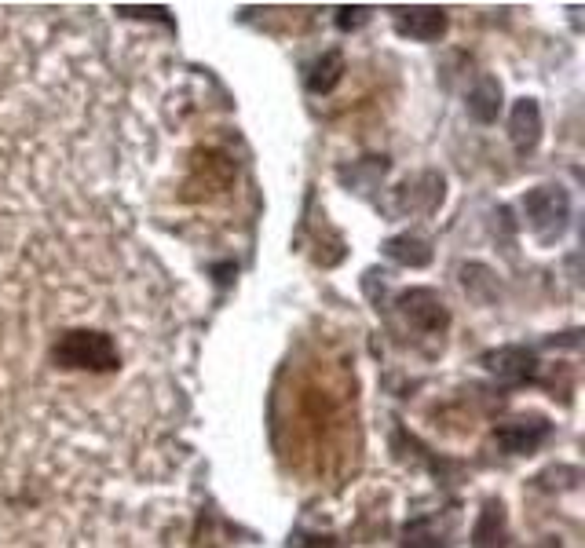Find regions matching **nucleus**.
Masks as SVG:
<instances>
[{
  "mask_svg": "<svg viewBox=\"0 0 585 548\" xmlns=\"http://www.w3.org/2000/svg\"><path fill=\"white\" fill-rule=\"evenodd\" d=\"M549 435H553V424L545 421V417H516V421H505L494 428V446H498L501 454L523 457L542 450L549 443Z\"/></svg>",
  "mask_w": 585,
  "mask_h": 548,
  "instance_id": "obj_4",
  "label": "nucleus"
},
{
  "mask_svg": "<svg viewBox=\"0 0 585 548\" xmlns=\"http://www.w3.org/2000/svg\"><path fill=\"white\" fill-rule=\"evenodd\" d=\"M399 315L406 318V326L417 329V333H425V337H439V333H447L450 329L447 304L439 300L436 289H425V285L399 293Z\"/></svg>",
  "mask_w": 585,
  "mask_h": 548,
  "instance_id": "obj_3",
  "label": "nucleus"
},
{
  "mask_svg": "<svg viewBox=\"0 0 585 548\" xmlns=\"http://www.w3.org/2000/svg\"><path fill=\"white\" fill-rule=\"evenodd\" d=\"M384 256L395 260L399 267H428L432 264V245L425 238H417V234H395L388 242L381 245Z\"/></svg>",
  "mask_w": 585,
  "mask_h": 548,
  "instance_id": "obj_11",
  "label": "nucleus"
},
{
  "mask_svg": "<svg viewBox=\"0 0 585 548\" xmlns=\"http://www.w3.org/2000/svg\"><path fill=\"white\" fill-rule=\"evenodd\" d=\"M483 366H487L498 380H505V384H523V380H531L534 373H538V355L520 348V344H509V348L487 351V355H483Z\"/></svg>",
  "mask_w": 585,
  "mask_h": 548,
  "instance_id": "obj_6",
  "label": "nucleus"
},
{
  "mask_svg": "<svg viewBox=\"0 0 585 548\" xmlns=\"http://www.w3.org/2000/svg\"><path fill=\"white\" fill-rule=\"evenodd\" d=\"M341 77H344V55H341V48H330V52H322L319 59L308 66L304 85H308L311 95H330L333 88L341 85Z\"/></svg>",
  "mask_w": 585,
  "mask_h": 548,
  "instance_id": "obj_10",
  "label": "nucleus"
},
{
  "mask_svg": "<svg viewBox=\"0 0 585 548\" xmlns=\"http://www.w3.org/2000/svg\"><path fill=\"white\" fill-rule=\"evenodd\" d=\"M447 11L436 4H414V8H395V30L410 41H439L447 33Z\"/></svg>",
  "mask_w": 585,
  "mask_h": 548,
  "instance_id": "obj_5",
  "label": "nucleus"
},
{
  "mask_svg": "<svg viewBox=\"0 0 585 548\" xmlns=\"http://www.w3.org/2000/svg\"><path fill=\"white\" fill-rule=\"evenodd\" d=\"M472 548H509V512L501 497H487L472 527Z\"/></svg>",
  "mask_w": 585,
  "mask_h": 548,
  "instance_id": "obj_7",
  "label": "nucleus"
},
{
  "mask_svg": "<svg viewBox=\"0 0 585 548\" xmlns=\"http://www.w3.org/2000/svg\"><path fill=\"white\" fill-rule=\"evenodd\" d=\"M52 362L59 369H92V373H110L121 366L117 344L99 333V329H70L52 344Z\"/></svg>",
  "mask_w": 585,
  "mask_h": 548,
  "instance_id": "obj_1",
  "label": "nucleus"
},
{
  "mask_svg": "<svg viewBox=\"0 0 585 548\" xmlns=\"http://www.w3.org/2000/svg\"><path fill=\"white\" fill-rule=\"evenodd\" d=\"M403 548H447V538L432 516H417L403 527Z\"/></svg>",
  "mask_w": 585,
  "mask_h": 548,
  "instance_id": "obj_12",
  "label": "nucleus"
},
{
  "mask_svg": "<svg viewBox=\"0 0 585 548\" xmlns=\"http://www.w3.org/2000/svg\"><path fill=\"white\" fill-rule=\"evenodd\" d=\"M523 216H527V227L538 242L556 245L567 234V223H571V194L556 183L527 190L523 194Z\"/></svg>",
  "mask_w": 585,
  "mask_h": 548,
  "instance_id": "obj_2",
  "label": "nucleus"
},
{
  "mask_svg": "<svg viewBox=\"0 0 585 548\" xmlns=\"http://www.w3.org/2000/svg\"><path fill=\"white\" fill-rule=\"evenodd\" d=\"M366 22H370V8H362V4H355V8H337V26H341L344 33L359 30Z\"/></svg>",
  "mask_w": 585,
  "mask_h": 548,
  "instance_id": "obj_13",
  "label": "nucleus"
},
{
  "mask_svg": "<svg viewBox=\"0 0 585 548\" xmlns=\"http://www.w3.org/2000/svg\"><path fill=\"white\" fill-rule=\"evenodd\" d=\"M509 139L520 158H527V154L538 147V139H542V106L534 103V99H520V103L512 106Z\"/></svg>",
  "mask_w": 585,
  "mask_h": 548,
  "instance_id": "obj_8",
  "label": "nucleus"
},
{
  "mask_svg": "<svg viewBox=\"0 0 585 548\" xmlns=\"http://www.w3.org/2000/svg\"><path fill=\"white\" fill-rule=\"evenodd\" d=\"M465 110L476 125H494L501 114V81L498 77H490V74L479 77L465 95Z\"/></svg>",
  "mask_w": 585,
  "mask_h": 548,
  "instance_id": "obj_9",
  "label": "nucleus"
}]
</instances>
